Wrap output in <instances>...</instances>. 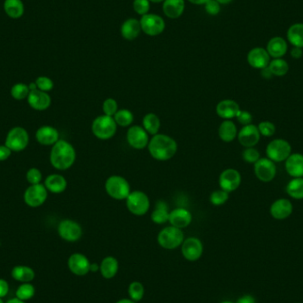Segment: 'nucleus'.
<instances>
[{
    "label": "nucleus",
    "mask_w": 303,
    "mask_h": 303,
    "mask_svg": "<svg viewBox=\"0 0 303 303\" xmlns=\"http://www.w3.org/2000/svg\"><path fill=\"white\" fill-rule=\"evenodd\" d=\"M147 147L151 156L160 161L171 160L177 152L176 140L168 135L159 133L153 136Z\"/></svg>",
    "instance_id": "obj_1"
},
{
    "label": "nucleus",
    "mask_w": 303,
    "mask_h": 303,
    "mask_svg": "<svg viewBox=\"0 0 303 303\" xmlns=\"http://www.w3.org/2000/svg\"><path fill=\"white\" fill-rule=\"evenodd\" d=\"M76 153L71 144L66 140H60L51 148L50 160L55 169L59 171H66L75 163Z\"/></svg>",
    "instance_id": "obj_2"
},
{
    "label": "nucleus",
    "mask_w": 303,
    "mask_h": 303,
    "mask_svg": "<svg viewBox=\"0 0 303 303\" xmlns=\"http://www.w3.org/2000/svg\"><path fill=\"white\" fill-rule=\"evenodd\" d=\"M93 135L100 140H108L115 136L117 131V124L113 116H99L93 120L92 124Z\"/></svg>",
    "instance_id": "obj_3"
},
{
    "label": "nucleus",
    "mask_w": 303,
    "mask_h": 303,
    "mask_svg": "<svg viewBox=\"0 0 303 303\" xmlns=\"http://www.w3.org/2000/svg\"><path fill=\"white\" fill-rule=\"evenodd\" d=\"M105 189L108 196L117 201L126 200L131 192L129 182L124 177L116 175L106 179Z\"/></svg>",
    "instance_id": "obj_4"
},
{
    "label": "nucleus",
    "mask_w": 303,
    "mask_h": 303,
    "mask_svg": "<svg viewBox=\"0 0 303 303\" xmlns=\"http://www.w3.org/2000/svg\"><path fill=\"white\" fill-rule=\"evenodd\" d=\"M159 245L164 249L172 250L180 246L184 240V232L181 229L168 226L162 229L157 238Z\"/></svg>",
    "instance_id": "obj_5"
},
{
    "label": "nucleus",
    "mask_w": 303,
    "mask_h": 303,
    "mask_svg": "<svg viewBox=\"0 0 303 303\" xmlns=\"http://www.w3.org/2000/svg\"><path fill=\"white\" fill-rule=\"evenodd\" d=\"M126 207L133 215L141 216L149 210L150 200L144 191H131L126 199Z\"/></svg>",
    "instance_id": "obj_6"
},
{
    "label": "nucleus",
    "mask_w": 303,
    "mask_h": 303,
    "mask_svg": "<svg viewBox=\"0 0 303 303\" xmlns=\"http://www.w3.org/2000/svg\"><path fill=\"white\" fill-rule=\"evenodd\" d=\"M292 153V147L288 141L277 139L269 142L266 147L267 158L274 162H281L286 160Z\"/></svg>",
    "instance_id": "obj_7"
},
{
    "label": "nucleus",
    "mask_w": 303,
    "mask_h": 303,
    "mask_svg": "<svg viewBox=\"0 0 303 303\" xmlns=\"http://www.w3.org/2000/svg\"><path fill=\"white\" fill-rule=\"evenodd\" d=\"M140 21L141 31L150 37H156L161 34L166 27L163 19L157 14H145Z\"/></svg>",
    "instance_id": "obj_8"
},
{
    "label": "nucleus",
    "mask_w": 303,
    "mask_h": 303,
    "mask_svg": "<svg viewBox=\"0 0 303 303\" xmlns=\"http://www.w3.org/2000/svg\"><path fill=\"white\" fill-rule=\"evenodd\" d=\"M29 144V134L21 127H15L7 134L6 146L11 151L21 152L27 147Z\"/></svg>",
    "instance_id": "obj_9"
},
{
    "label": "nucleus",
    "mask_w": 303,
    "mask_h": 303,
    "mask_svg": "<svg viewBox=\"0 0 303 303\" xmlns=\"http://www.w3.org/2000/svg\"><path fill=\"white\" fill-rule=\"evenodd\" d=\"M127 142L130 147L136 150H142L148 147L149 144V134L146 131L143 127L130 126L127 131Z\"/></svg>",
    "instance_id": "obj_10"
},
{
    "label": "nucleus",
    "mask_w": 303,
    "mask_h": 303,
    "mask_svg": "<svg viewBox=\"0 0 303 303\" xmlns=\"http://www.w3.org/2000/svg\"><path fill=\"white\" fill-rule=\"evenodd\" d=\"M47 191V189L43 184H31L24 194V201L32 208L39 207L46 201Z\"/></svg>",
    "instance_id": "obj_11"
},
{
    "label": "nucleus",
    "mask_w": 303,
    "mask_h": 303,
    "mask_svg": "<svg viewBox=\"0 0 303 303\" xmlns=\"http://www.w3.org/2000/svg\"><path fill=\"white\" fill-rule=\"evenodd\" d=\"M59 235L64 240L75 242L79 240L82 235V229L78 223L66 219L60 223L58 227Z\"/></svg>",
    "instance_id": "obj_12"
},
{
    "label": "nucleus",
    "mask_w": 303,
    "mask_h": 303,
    "mask_svg": "<svg viewBox=\"0 0 303 303\" xmlns=\"http://www.w3.org/2000/svg\"><path fill=\"white\" fill-rule=\"evenodd\" d=\"M255 174L260 181L269 183L276 177L275 162L269 158H260L255 163Z\"/></svg>",
    "instance_id": "obj_13"
},
{
    "label": "nucleus",
    "mask_w": 303,
    "mask_h": 303,
    "mask_svg": "<svg viewBox=\"0 0 303 303\" xmlns=\"http://www.w3.org/2000/svg\"><path fill=\"white\" fill-rule=\"evenodd\" d=\"M241 184V175L237 170L227 169L220 174L219 185L222 190L232 192L239 187Z\"/></svg>",
    "instance_id": "obj_14"
},
{
    "label": "nucleus",
    "mask_w": 303,
    "mask_h": 303,
    "mask_svg": "<svg viewBox=\"0 0 303 303\" xmlns=\"http://www.w3.org/2000/svg\"><path fill=\"white\" fill-rule=\"evenodd\" d=\"M181 245L183 256L190 262H195L200 259L203 254V244L199 238L195 237L184 239Z\"/></svg>",
    "instance_id": "obj_15"
},
{
    "label": "nucleus",
    "mask_w": 303,
    "mask_h": 303,
    "mask_svg": "<svg viewBox=\"0 0 303 303\" xmlns=\"http://www.w3.org/2000/svg\"><path fill=\"white\" fill-rule=\"evenodd\" d=\"M238 142L243 147H254L259 142L261 134L258 128L254 124H249L243 126L241 130L238 132Z\"/></svg>",
    "instance_id": "obj_16"
},
{
    "label": "nucleus",
    "mask_w": 303,
    "mask_h": 303,
    "mask_svg": "<svg viewBox=\"0 0 303 303\" xmlns=\"http://www.w3.org/2000/svg\"><path fill=\"white\" fill-rule=\"evenodd\" d=\"M68 265L70 271L76 276H85L90 272L91 262L85 255L75 253L68 258Z\"/></svg>",
    "instance_id": "obj_17"
},
{
    "label": "nucleus",
    "mask_w": 303,
    "mask_h": 303,
    "mask_svg": "<svg viewBox=\"0 0 303 303\" xmlns=\"http://www.w3.org/2000/svg\"><path fill=\"white\" fill-rule=\"evenodd\" d=\"M247 62L252 68L262 69L269 66L270 56L264 48H253L247 54Z\"/></svg>",
    "instance_id": "obj_18"
},
{
    "label": "nucleus",
    "mask_w": 303,
    "mask_h": 303,
    "mask_svg": "<svg viewBox=\"0 0 303 303\" xmlns=\"http://www.w3.org/2000/svg\"><path fill=\"white\" fill-rule=\"evenodd\" d=\"M192 221V215L191 212L185 208H177L170 212L169 223L171 226L178 229L186 228L191 225Z\"/></svg>",
    "instance_id": "obj_19"
},
{
    "label": "nucleus",
    "mask_w": 303,
    "mask_h": 303,
    "mask_svg": "<svg viewBox=\"0 0 303 303\" xmlns=\"http://www.w3.org/2000/svg\"><path fill=\"white\" fill-rule=\"evenodd\" d=\"M270 215L277 220H284L293 213V204L287 199H279L270 206Z\"/></svg>",
    "instance_id": "obj_20"
},
{
    "label": "nucleus",
    "mask_w": 303,
    "mask_h": 303,
    "mask_svg": "<svg viewBox=\"0 0 303 303\" xmlns=\"http://www.w3.org/2000/svg\"><path fill=\"white\" fill-rule=\"evenodd\" d=\"M27 102L32 108L43 111L51 105V97L46 92L39 91L38 89L31 91L27 96Z\"/></svg>",
    "instance_id": "obj_21"
},
{
    "label": "nucleus",
    "mask_w": 303,
    "mask_h": 303,
    "mask_svg": "<svg viewBox=\"0 0 303 303\" xmlns=\"http://www.w3.org/2000/svg\"><path fill=\"white\" fill-rule=\"evenodd\" d=\"M240 107L238 103L232 99H224L218 103L215 107V112L223 119L231 120L238 115Z\"/></svg>",
    "instance_id": "obj_22"
},
{
    "label": "nucleus",
    "mask_w": 303,
    "mask_h": 303,
    "mask_svg": "<svg viewBox=\"0 0 303 303\" xmlns=\"http://www.w3.org/2000/svg\"><path fill=\"white\" fill-rule=\"evenodd\" d=\"M286 171L287 174L293 177H303V154L291 153L286 160Z\"/></svg>",
    "instance_id": "obj_23"
},
{
    "label": "nucleus",
    "mask_w": 303,
    "mask_h": 303,
    "mask_svg": "<svg viewBox=\"0 0 303 303\" xmlns=\"http://www.w3.org/2000/svg\"><path fill=\"white\" fill-rule=\"evenodd\" d=\"M287 43L284 38L280 37L271 38L266 47L269 56L274 59L282 58L287 52Z\"/></svg>",
    "instance_id": "obj_24"
},
{
    "label": "nucleus",
    "mask_w": 303,
    "mask_h": 303,
    "mask_svg": "<svg viewBox=\"0 0 303 303\" xmlns=\"http://www.w3.org/2000/svg\"><path fill=\"white\" fill-rule=\"evenodd\" d=\"M140 21L135 18H130L123 22L121 27V35L124 39L131 41L136 39L140 34Z\"/></svg>",
    "instance_id": "obj_25"
},
{
    "label": "nucleus",
    "mask_w": 303,
    "mask_h": 303,
    "mask_svg": "<svg viewBox=\"0 0 303 303\" xmlns=\"http://www.w3.org/2000/svg\"><path fill=\"white\" fill-rule=\"evenodd\" d=\"M37 140L38 142L44 146H51L58 142V130L51 126H43L38 129L37 131Z\"/></svg>",
    "instance_id": "obj_26"
},
{
    "label": "nucleus",
    "mask_w": 303,
    "mask_h": 303,
    "mask_svg": "<svg viewBox=\"0 0 303 303\" xmlns=\"http://www.w3.org/2000/svg\"><path fill=\"white\" fill-rule=\"evenodd\" d=\"M184 0H164L162 10L167 17L177 19L184 14Z\"/></svg>",
    "instance_id": "obj_27"
},
{
    "label": "nucleus",
    "mask_w": 303,
    "mask_h": 303,
    "mask_svg": "<svg viewBox=\"0 0 303 303\" xmlns=\"http://www.w3.org/2000/svg\"><path fill=\"white\" fill-rule=\"evenodd\" d=\"M67 185L68 183L65 177L59 174L50 175L44 182V186L52 194H62L65 191Z\"/></svg>",
    "instance_id": "obj_28"
},
{
    "label": "nucleus",
    "mask_w": 303,
    "mask_h": 303,
    "mask_svg": "<svg viewBox=\"0 0 303 303\" xmlns=\"http://www.w3.org/2000/svg\"><path fill=\"white\" fill-rule=\"evenodd\" d=\"M218 135L224 142L229 143L235 140L238 136V130L235 123L231 120H225L218 129Z\"/></svg>",
    "instance_id": "obj_29"
},
{
    "label": "nucleus",
    "mask_w": 303,
    "mask_h": 303,
    "mask_svg": "<svg viewBox=\"0 0 303 303\" xmlns=\"http://www.w3.org/2000/svg\"><path fill=\"white\" fill-rule=\"evenodd\" d=\"M118 269H119L118 261L113 256H107L106 258H104L99 266V270L101 275L106 280H111L114 277H116L118 272Z\"/></svg>",
    "instance_id": "obj_30"
},
{
    "label": "nucleus",
    "mask_w": 303,
    "mask_h": 303,
    "mask_svg": "<svg viewBox=\"0 0 303 303\" xmlns=\"http://www.w3.org/2000/svg\"><path fill=\"white\" fill-rule=\"evenodd\" d=\"M4 11L11 19H19L24 14V4L21 0H5Z\"/></svg>",
    "instance_id": "obj_31"
},
{
    "label": "nucleus",
    "mask_w": 303,
    "mask_h": 303,
    "mask_svg": "<svg viewBox=\"0 0 303 303\" xmlns=\"http://www.w3.org/2000/svg\"><path fill=\"white\" fill-rule=\"evenodd\" d=\"M170 211L168 209L167 203L163 201H157L155 208L153 209L151 219L156 225H164L169 222Z\"/></svg>",
    "instance_id": "obj_32"
},
{
    "label": "nucleus",
    "mask_w": 303,
    "mask_h": 303,
    "mask_svg": "<svg viewBox=\"0 0 303 303\" xmlns=\"http://www.w3.org/2000/svg\"><path fill=\"white\" fill-rule=\"evenodd\" d=\"M286 36L293 47L303 48V23L293 24L288 29Z\"/></svg>",
    "instance_id": "obj_33"
},
{
    "label": "nucleus",
    "mask_w": 303,
    "mask_h": 303,
    "mask_svg": "<svg viewBox=\"0 0 303 303\" xmlns=\"http://www.w3.org/2000/svg\"><path fill=\"white\" fill-rule=\"evenodd\" d=\"M12 277L22 283H30L35 279V271L29 266H15L12 269Z\"/></svg>",
    "instance_id": "obj_34"
},
{
    "label": "nucleus",
    "mask_w": 303,
    "mask_h": 303,
    "mask_svg": "<svg viewBox=\"0 0 303 303\" xmlns=\"http://www.w3.org/2000/svg\"><path fill=\"white\" fill-rule=\"evenodd\" d=\"M143 128L146 130L148 134L150 135H156L159 132L160 128V120L159 116L153 114V113H149L147 114L146 116H144L143 121Z\"/></svg>",
    "instance_id": "obj_35"
},
{
    "label": "nucleus",
    "mask_w": 303,
    "mask_h": 303,
    "mask_svg": "<svg viewBox=\"0 0 303 303\" xmlns=\"http://www.w3.org/2000/svg\"><path fill=\"white\" fill-rule=\"evenodd\" d=\"M286 192L295 200L303 199V177H296L290 181L286 186Z\"/></svg>",
    "instance_id": "obj_36"
},
{
    "label": "nucleus",
    "mask_w": 303,
    "mask_h": 303,
    "mask_svg": "<svg viewBox=\"0 0 303 303\" xmlns=\"http://www.w3.org/2000/svg\"><path fill=\"white\" fill-rule=\"evenodd\" d=\"M113 117L116 121L117 126L129 127L132 124L134 121L132 112L125 108L118 109V111Z\"/></svg>",
    "instance_id": "obj_37"
},
{
    "label": "nucleus",
    "mask_w": 303,
    "mask_h": 303,
    "mask_svg": "<svg viewBox=\"0 0 303 303\" xmlns=\"http://www.w3.org/2000/svg\"><path fill=\"white\" fill-rule=\"evenodd\" d=\"M269 68L272 75L276 76H284L289 71L288 63L282 58L274 59L269 62Z\"/></svg>",
    "instance_id": "obj_38"
},
{
    "label": "nucleus",
    "mask_w": 303,
    "mask_h": 303,
    "mask_svg": "<svg viewBox=\"0 0 303 303\" xmlns=\"http://www.w3.org/2000/svg\"><path fill=\"white\" fill-rule=\"evenodd\" d=\"M15 295H16V298L23 300V301L31 300L35 295L34 286L30 283H23L22 285L18 287Z\"/></svg>",
    "instance_id": "obj_39"
},
{
    "label": "nucleus",
    "mask_w": 303,
    "mask_h": 303,
    "mask_svg": "<svg viewBox=\"0 0 303 303\" xmlns=\"http://www.w3.org/2000/svg\"><path fill=\"white\" fill-rule=\"evenodd\" d=\"M128 292H129L130 300H132L133 301H140L142 300L145 294V288L141 283L135 281L129 286Z\"/></svg>",
    "instance_id": "obj_40"
},
{
    "label": "nucleus",
    "mask_w": 303,
    "mask_h": 303,
    "mask_svg": "<svg viewBox=\"0 0 303 303\" xmlns=\"http://www.w3.org/2000/svg\"><path fill=\"white\" fill-rule=\"evenodd\" d=\"M30 89L29 86L24 84H16L11 89V95L13 98L18 100L26 99L30 94Z\"/></svg>",
    "instance_id": "obj_41"
},
{
    "label": "nucleus",
    "mask_w": 303,
    "mask_h": 303,
    "mask_svg": "<svg viewBox=\"0 0 303 303\" xmlns=\"http://www.w3.org/2000/svg\"><path fill=\"white\" fill-rule=\"evenodd\" d=\"M229 200V192L224 190H216L210 195V202L214 206H222L227 202Z\"/></svg>",
    "instance_id": "obj_42"
},
{
    "label": "nucleus",
    "mask_w": 303,
    "mask_h": 303,
    "mask_svg": "<svg viewBox=\"0 0 303 303\" xmlns=\"http://www.w3.org/2000/svg\"><path fill=\"white\" fill-rule=\"evenodd\" d=\"M242 157L245 162L254 164L261 158L259 151L256 149L255 147H246L242 153Z\"/></svg>",
    "instance_id": "obj_43"
},
{
    "label": "nucleus",
    "mask_w": 303,
    "mask_h": 303,
    "mask_svg": "<svg viewBox=\"0 0 303 303\" xmlns=\"http://www.w3.org/2000/svg\"><path fill=\"white\" fill-rule=\"evenodd\" d=\"M103 112L104 115L108 116H114L116 115V112L118 111V104L116 99H112V98H108L106 99L102 105Z\"/></svg>",
    "instance_id": "obj_44"
},
{
    "label": "nucleus",
    "mask_w": 303,
    "mask_h": 303,
    "mask_svg": "<svg viewBox=\"0 0 303 303\" xmlns=\"http://www.w3.org/2000/svg\"><path fill=\"white\" fill-rule=\"evenodd\" d=\"M133 8L136 14L143 16L148 14L150 10V1L149 0H134L133 1Z\"/></svg>",
    "instance_id": "obj_45"
},
{
    "label": "nucleus",
    "mask_w": 303,
    "mask_h": 303,
    "mask_svg": "<svg viewBox=\"0 0 303 303\" xmlns=\"http://www.w3.org/2000/svg\"><path fill=\"white\" fill-rule=\"evenodd\" d=\"M260 134L263 136H271L276 132V126L274 123L269 121H264L259 123L257 126Z\"/></svg>",
    "instance_id": "obj_46"
},
{
    "label": "nucleus",
    "mask_w": 303,
    "mask_h": 303,
    "mask_svg": "<svg viewBox=\"0 0 303 303\" xmlns=\"http://www.w3.org/2000/svg\"><path fill=\"white\" fill-rule=\"evenodd\" d=\"M35 82H36L38 90L44 92H50L54 86L52 80L47 76H39Z\"/></svg>",
    "instance_id": "obj_47"
},
{
    "label": "nucleus",
    "mask_w": 303,
    "mask_h": 303,
    "mask_svg": "<svg viewBox=\"0 0 303 303\" xmlns=\"http://www.w3.org/2000/svg\"><path fill=\"white\" fill-rule=\"evenodd\" d=\"M27 180L31 184H40L42 180L41 171L32 168L27 172Z\"/></svg>",
    "instance_id": "obj_48"
},
{
    "label": "nucleus",
    "mask_w": 303,
    "mask_h": 303,
    "mask_svg": "<svg viewBox=\"0 0 303 303\" xmlns=\"http://www.w3.org/2000/svg\"><path fill=\"white\" fill-rule=\"evenodd\" d=\"M205 10L207 12V14H209V15L215 16L220 13L221 6L216 0H209L207 3L205 4Z\"/></svg>",
    "instance_id": "obj_49"
},
{
    "label": "nucleus",
    "mask_w": 303,
    "mask_h": 303,
    "mask_svg": "<svg viewBox=\"0 0 303 303\" xmlns=\"http://www.w3.org/2000/svg\"><path fill=\"white\" fill-rule=\"evenodd\" d=\"M236 118L238 120V123L242 124L243 126L249 125V124H252L253 116L250 113L247 111H244V110H239L238 115L236 116Z\"/></svg>",
    "instance_id": "obj_50"
},
{
    "label": "nucleus",
    "mask_w": 303,
    "mask_h": 303,
    "mask_svg": "<svg viewBox=\"0 0 303 303\" xmlns=\"http://www.w3.org/2000/svg\"><path fill=\"white\" fill-rule=\"evenodd\" d=\"M12 151L5 145V146H0V161L7 160L10 157Z\"/></svg>",
    "instance_id": "obj_51"
},
{
    "label": "nucleus",
    "mask_w": 303,
    "mask_h": 303,
    "mask_svg": "<svg viewBox=\"0 0 303 303\" xmlns=\"http://www.w3.org/2000/svg\"><path fill=\"white\" fill-rule=\"evenodd\" d=\"M9 292V285L5 280L0 279V298L7 296Z\"/></svg>",
    "instance_id": "obj_52"
},
{
    "label": "nucleus",
    "mask_w": 303,
    "mask_h": 303,
    "mask_svg": "<svg viewBox=\"0 0 303 303\" xmlns=\"http://www.w3.org/2000/svg\"><path fill=\"white\" fill-rule=\"evenodd\" d=\"M291 56L293 57V59H295V60H299V59L301 58L303 56V51L302 48L300 47H293L292 50H291Z\"/></svg>",
    "instance_id": "obj_53"
},
{
    "label": "nucleus",
    "mask_w": 303,
    "mask_h": 303,
    "mask_svg": "<svg viewBox=\"0 0 303 303\" xmlns=\"http://www.w3.org/2000/svg\"><path fill=\"white\" fill-rule=\"evenodd\" d=\"M236 303H256V299L252 295L246 294V295L240 297Z\"/></svg>",
    "instance_id": "obj_54"
},
{
    "label": "nucleus",
    "mask_w": 303,
    "mask_h": 303,
    "mask_svg": "<svg viewBox=\"0 0 303 303\" xmlns=\"http://www.w3.org/2000/svg\"><path fill=\"white\" fill-rule=\"evenodd\" d=\"M261 75H262L263 78L265 79H270L272 77V73L270 71V69L269 68V66L261 69Z\"/></svg>",
    "instance_id": "obj_55"
},
{
    "label": "nucleus",
    "mask_w": 303,
    "mask_h": 303,
    "mask_svg": "<svg viewBox=\"0 0 303 303\" xmlns=\"http://www.w3.org/2000/svg\"><path fill=\"white\" fill-rule=\"evenodd\" d=\"M188 1L195 5H205L209 0H188Z\"/></svg>",
    "instance_id": "obj_56"
},
{
    "label": "nucleus",
    "mask_w": 303,
    "mask_h": 303,
    "mask_svg": "<svg viewBox=\"0 0 303 303\" xmlns=\"http://www.w3.org/2000/svg\"><path fill=\"white\" fill-rule=\"evenodd\" d=\"M99 269V267L98 264H95V263H91V266H90V271L95 272V271H98Z\"/></svg>",
    "instance_id": "obj_57"
},
{
    "label": "nucleus",
    "mask_w": 303,
    "mask_h": 303,
    "mask_svg": "<svg viewBox=\"0 0 303 303\" xmlns=\"http://www.w3.org/2000/svg\"><path fill=\"white\" fill-rule=\"evenodd\" d=\"M7 303H25L23 300H20L18 298H14V299H11L8 300Z\"/></svg>",
    "instance_id": "obj_58"
},
{
    "label": "nucleus",
    "mask_w": 303,
    "mask_h": 303,
    "mask_svg": "<svg viewBox=\"0 0 303 303\" xmlns=\"http://www.w3.org/2000/svg\"><path fill=\"white\" fill-rule=\"evenodd\" d=\"M29 89H30V91H35V90H37V89H38V87H37V85H36V82H31V84H30V85H29Z\"/></svg>",
    "instance_id": "obj_59"
},
{
    "label": "nucleus",
    "mask_w": 303,
    "mask_h": 303,
    "mask_svg": "<svg viewBox=\"0 0 303 303\" xmlns=\"http://www.w3.org/2000/svg\"><path fill=\"white\" fill-rule=\"evenodd\" d=\"M116 303H135V301H133L130 299H123V300H120Z\"/></svg>",
    "instance_id": "obj_60"
},
{
    "label": "nucleus",
    "mask_w": 303,
    "mask_h": 303,
    "mask_svg": "<svg viewBox=\"0 0 303 303\" xmlns=\"http://www.w3.org/2000/svg\"><path fill=\"white\" fill-rule=\"evenodd\" d=\"M218 3L220 4V5H227V4L231 3L232 0H216Z\"/></svg>",
    "instance_id": "obj_61"
},
{
    "label": "nucleus",
    "mask_w": 303,
    "mask_h": 303,
    "mask_svg": "<svg viewBox=\"0 0 303 303\" xmlns=\"http://www.w3.org/2000/svg\"><path fill=\"white\" fill-rule=\"evenodd\" d=\"M153 3H160V2H163L164 0H149Z\"/></svg>",
    "instance_id": "obj_62"
},
{
    "label": "nucleus",
    "mask_w": 303,
    "mask_h": 303,
    "mask_svg": "<svg viewBox=\"0 0 303 303\" xmlns=\"http://www.w3.org/2000/svg\"><path fill=\"white\" fill-rule=\"evenodd\" d=\"M221 303H234V302H232V301H228V300H226V301H223V302Z\"/></svg>",
    "instance_id": "obj_63"
},
{
    "label": "nucleus",
    "mask_w": 303,
    "mask_h": 303,
    "mask_svg": "<svg viewBox=\"0 0 303 303\" xmlns=\"http://www.w3.org/2000/svg\"><path fill=\"white\" fill-rule=\"evenodd\" d=\"M0 303H4L3 300H2V298H0Z\"/></svg>",
    "instance_id": "obj_64"
}]
</instances>
